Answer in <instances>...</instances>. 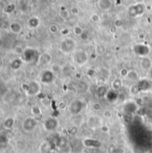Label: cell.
Wrapping results in <instances>:
<instances>
[{"instance_id": "cell-1", "label": "cell", "mask_w": 152, "mask_h": 153, "mask_svg": "<svg viewBox=\"0 0 152 153\" xmlns=\"http://www.w3.org/2000/svg\"><path fill=\"white\" fill-rule=\"evenodd\" d=\"M152 87V82L149 78L141 79L140 81L135 82V84L131 85L130 88V93L131 95H137L141 92L149 91Z\"/></svg>"}, {"instance_id": "cell-2", "label": "cell", "mask_w": 152, "mask_h": 153, "mask_svg": "<svg viewBox=\"0 0 152 153\" xmlns=\"http://www.w3.org/2000/svg\"><path fill=\"white\" fill-rule=\"evenodd\" d=\"M77 48V43L74 39L71 37H65L59 44V50L64 55L72 54Z\"/></svg>"}, {"instance_id": "cell-3", "label": "cell", "mask_w": 152, "mask_h": 153, "mask_svg": "<svg viewBox=\"0 0 152 153\" xmlns=\"http://www.w3.org/2000/svg\"><path fill=\"white\" fill-rule=\"evenodd\" d=\"M22 88L28 96H38L41 92V82L33 80V81H31L28 83H23L22 85Z\"/></svg>"}, {"instance_id": "cell-4", "label": "cell", "mask_w": 152, "mask_h": 153, "mask_svg": "<svg viewBox=\"0 0 152 153\" xmlns=\"http://www.w3.org/2000/svg\"><path fill=\"white\" fill-rule=\"evenodd\" d=\"M72 60L75 65L77 66H84L89 61V55L87 51L83 49H76L72 56Z\"/></svg>"}, {"instance_id": "cell-5", "label": "cell", "mask_w": 152, "mask_h": 153, "mask_svg": "<svg viewBox=\"0 0 152 153\" xmlns=\"http://www.w3.org/2000/svg\"><path fill=\"white\" fill-rule=\"evenodd\" d=\"M145 11H146V5L143 3H137V4L131 5L127 9L128 15L131 18L141 16L145 13Z\"/></svg>"}, {"instance_id": "cell-6", "label": "cell", "mask_w": 152, "mask_h": 153, "mask_svg": "<svg viewBox=\"0 0 152 153\" xmlns=\"http://www.w3.org/2000/svg\"><path fill=\"white\" fill-rule=\"evenodd\" d=\"M40 53L36 49L33 48H26L23 50V53L22 55V59L23 62L26 63H32V62H38V58Z\"/></svg>"}, {"instance_id": "cell-7", "label": "cell", "mask_w": 152, "mask_h": 153, "mask_svg": "<svg viewBox=\"0 0 152 153\" xmlns=\"http://www.w3.org/2000/svg\"><path fill=\"white\" fill-rule=\"evenodd\" d=\"M133 53L139 57H149L151 55V48L144 43H137L133 47Z\"/></svg>"}, {"instance_id": "cell-8", "label": "cell", "mask_w": 152, "mask_h": 153, "mask_svg": "<svg viewBox=\"0 0 152 153\" xmlns=\"http://www.w3.org/2000/svg\"><path fill=\"white\" fill-rule=\"evenodd\" d=\"M38 122L37 117L31 116L23 119V121L22 123V127L25 132H28L29 134V132H32L38 127Z\"/></svg>"}, {"instance_id": "cell-9", "label": "cell", "mask_w": 152, "mask_h": 153, "mask_svg": "<svg viewBox=\"0 0 152 153\" xmlns=\"http://www.w3.org/2000/svg\"><path fill=\"white\" fill-rule=\"evenodd\" d=\"M56 80V74H54L51 69H44L41 71V73L39 74V82H41V84H51L55 82Z\"/></svg>"}, {"instance_id": "cell-10", "label": "cell", "mask_w": 152, "mask_h": 153, "mask_svg": "<svg viewBox=\"0 0 152 153\" xmlns=\"http://www.w3.org/2000/svg\"><path fill=\"white\" fill-rule=\"evenodd\" d=\"M83 107H84V104L82 100H81V99H74V100H72L69 104L68 110L72 116H76V115L81 114V112L83 109Z\"/></svg>"}, {"instance_id": "cell-11", "label": "cell", "mask_w": 152, "mask_h": 153, "mask_svg": "<svg viewBox=\"0 0 152 153\" xmlns=\"http://www.w3.org/2000/svg\"><path fill=\"white\" fill-rule=\"evenodd\" d=\"M43 128L47 132H55L58 128V120L54 116H48L43 121Z\"/></svg>"}, {"instance_id": "cell-12", "label": "cell", "mask_w": 152, "mask_h": 153, "mask_svg": "<svg viewBox=\"0 0 152 153\" xmlns=\"http://www.w3.org/2000/svg\"><path fill=\"white\" fill-rule=\"evenodd\" d=\"M139 109V105L137 101L134 100H128L123 106V111L126 115H133L134 113H137Z\"/></svg>"}, {"instance_id": "cell-13", "label": "cell", "mask_w": 152, "mask_h": 153, "mask_svg": "<svg viewBox=\"0 0 152 153\" xmlns=\"http://www.w3.org/2000/svg\"><path fill=\"white\" fill-rule=\"evenodd\" d=\"M53 60V56L50 52L45 51L39 54L38 58V65H42V66H47L52 64Z\"/></svg>"}, {"instance_id": "cell-14", "label": "cell", "mask_w": 152, "mask_h": 153, "mask_svg": "<svg viewBox=\"0 0 152 153\" xmlns=\"http://www.w3.org/2000/svg\"><path fill=\"white\" fill-rule=\"evenodd\" d=\"M82 145L90 149H100L102 146V142L98 139L94 138H85L82 141Z\"/></svg>"}, {"instance_id": "cell-15", "label": "cell", "mask_w": 152, "mask_h": 153, "mask_svg": "<svg viewBox=\"0 0 152 153\" xmlns=\"http://www.w3.org/2000/svg\"><path fill=\"white\" fill-rule=\"evenodd\" d=\"M87 124L89 127H90L92 129H95L97 127H100V125L102 124V119L97 115L90 116L87 119Z\"/></svg>"}, {"instance_id": "cell-16", "label": "cell", "mask_w": 152, "mask_h": 153, "mask_svg": "<svg viewBox=\"0 0 152 153\" xmlns=\"http://www.w3.org/2000/svg\"><path fill=\"white\" fill-rule=\"evenodd\" d=\"M23 29V27L22 23H19V22H16V21L10 23L9 25H8L9 31L12 32L13 34H15V35H18V34H20V33H22Z\"/></svg>"}, {"instance_id": "cell-17", "label": "cell", "mask_w": 152, "mask_h": 153, "mask_svg": "<svg viewBox=\"0 0 152 153\" xmlns=\"http://www.w3.org/2000/svg\"><path fill=\"white\" fill-rule=\"evenodd\" d=\"M140 66L143 71L148 73L149 69L152 67V59L150 58V57H141L140 60Z\"/></svg>"}, {"instance_id": "cell-18", "label": "cell", "mask_w": 152, "mask_h": 153, "mask_svg": "<svg viewBox=\"0 0 152 153\" xmlns=\"http://www.w3.org/2000/svg\"><path fill=\"white\" fill-rule=\"evenodd\" d=\"M109 88L106 84H100L96 89V96L100 98H104L107 97Z\"/></svg>"}, {"instance_id": "cell-19", "label": "cell", "mask_w": 152, "mask_h": 153, "mask_svg": "<svg viewBox=\"0 0 152 153\" xmlns=\"http://www.w3.org/2000/svg\"><path fill=\"white\" fill-rule=\"evenodd\" d=\"M97 4L98 5V8L104 12L109 11L112 8V6H113L112 0H98Z\"/></svg>"}, {"instance_id": "cell-20", "label": "cell", "mask_w": 152, "mask_h": 153, "mask_svg": "<svg viewBox=\"0 0 152 153\" xmlns=\"http://www.w3.org/2000/svg\"><path fill=\"white\" fill-rule=\"evenodd\" d=\"M53 150H54L53 143L48 141L43 142L39 146V152L40 153H52Z\"/></svg>"}, {"instance_id": "cell-21", "label": "cell", "mask_w": 152, "mask_h": 153, "mask_svg": "<svg viewBox=\"0 0 152 153\" xmlns=\"http://www.w3.org/2000/svg\"><path fill=\"white\" fill-rule=\"evenodd\" d=\"M39 24H40V20H39L38 16H31L27 21V26L31 30L37 29L39 26Z\"/></svg>"}, {"instance_id": "cell-22", "label": "cell", "mask_w": 152, "mask_h": 153, "mask_svg": "<svg viewBox=\"0 0 152 153\" xmlns=\"http://www.w3.org/2000/svg\"><path fill=\"white\" fill-rule=\"evenodd\" d=\"M15 124V117L7 116L4 120V122H3V128L5 130L10 131V130H12L13 128H14Z\"/></svg>"}, {"instance_id": "cell-23", "label": "cell", "mask_w": 152, "mask_h": 153, "mask_svg": "<svg viewBox=\"0 0 152 153\" xmlns=\"http://www.w3.org/2000/svg\"><path fill=\"white\" fill-rule=\"evenodd\" d=\"M23 63L24 62L22 59V57H15L14 59H12V61L10 62V67L13 71H17L22 67Z\"/></svg>"}, {"instance_id": "cell-24", "label": "cell", "mask_w": 152, "mask_h": 153, "mask_svg": "<svg viewBox=\"0 0 152 153\" xmlns=\"http://www.w3.org/2000/svg\"><path fill=\"white\" fill-rule=\"evenodd\" d=\"M126 78L129 81L133 82H137L141 80V76H140V74L135 71V70H128V73H127V75H126Z\"/></svg>"}, {"instance_id": "cell-25", "label": "cell", "mask_w": 152, "mask_h": 153, "mask_svg": "<svg viewBox=\"0 0 152 153\" xmlns=\"http://www.w3.org/2000/svg\"><path fill=\"white\" fill-rule=\"evenodd\" d=\"M95 55L97 57H101V56H104L106 51H107V47L103 44H98L96 47H95Z\"/></svg>"}, {"instance_id": "cell-26", "label": "cell", "mask_w": 152, "mask_h": 153, "mask_svg": "<svg viewBox=\"0 0 152 153\" xmlns=\"http://www.w3.org/2000/svg\"><path fill=\"white\" fill-rule=\"evenodd\" d=\"M30 111H31V116H34V117H38V116H39L42 115V109H41V108L39 107V106H38V105L31 106Z\"/></svg>"}, {"instance_id": "cell-27", "label": "cell", "mask_w": 152, "mask_h": 153, "mask_svg": "<svg viewBox=\"0 0 152 153\" xmlns=\"http://www.w3.org/2000/svg\"><path fill=\"white\" fill-rule=\"evenodd\" d=\"M108 98V101H111V102H113V101H115L116 99L119 98V93L117 90H109L108 92V94H107V97H106Z\"/></svg>"}, {"instance_id": "cell-28", "label": "cell", "mask_w": 152, "mask_h": 153, "mask_svg": "<svg viewBox=\"0 0 152 153\" xmlns=\"http://www.w3.org/2000/svg\"><path fill=\"white\" fill-rule=\"evenodd\" d=\"M123 86V82H122V80L120 78H115L113 82H111V88L112 90H119Z\"/></svg>"}, {"instance_id": "cell-29", "label": "cell", "mask_w": 152, "mask_h": 153, "mask_svg": "<svg viewBox=\"0 0 152 153\" xmlns=\"http://www.w3.org/2000/svg\"><path fill=\"white\" fill-rule=\"evenodd\" d=\"M50 69L51 71L54 73V74H59V73H62V70H63V67L60 65H58L56 63H53L50 65Z\"/></svg>"}, {"instance_id": "cell-30", "label": "cell", "mask_w": 152, "mask_h": 153, "mask_svg": "<svg viewBox=\"0 0 152 153\" xmlns=\"http://www.w3.org/2000/svg\"><path fill=\"white\" fill-rule=\"evenodd\" d=\"M91 110L95 112V113H98V112H100L102 110V105L100 102H98V101H95L91 104Z\"/></svg>"}, {"instance_id": "cell-31", "label": "cell", "mask_w": 152, "mask_h": 153, "mask_svg": "<svg viewBox=\"0 0 152 153\" xmlns=\"http://www.w3.org/2000/svg\"><path fill=\"white\" fill-rule=\"evenodd\" d=\"M8 92V88L6 84L3 82H0V98L4 97Z\"/></svg>"}, {"instance_id": "cell-32", "label": "cell", "mask_w": 152, "mask_h": 153, "mask_svg": "<svg viewBox=\"0 0 152 153\" xmlns=\"http://www.w3.org/2000/svg\"><path fill=\"white\" fill-rule=\"evenodd\" d=\"M72 32H74V34L75 36L81 37V35L84 32V31L80 25H75V26H74V28H72Z\"/></svg>"}, {"instance_id": "cell-33", "label": "cell", "mask_w": 152, "mask_h": 153, "mask_svg": "<svg viewBox=\"0 0 152 153\" xmlns=\"http://www.w3.org/2000/svg\"><path fill=\"white\" fill-rule=\"evenodd\" d=\"M16 147L20 150H24L26 148H27V144H26V142L24 141H23V140H18L16 142Z\"/></svg>"}, {"instance_id": "cell-34", "label": "cell", "mask_w": 152, "mask_h": 153, "mask_svg": "<svg viewBox=\"0 0 152 153\" xmlns=\"http://www.w3.org/2000/svg\"><path fill=\"white\" fill-rule=\"evenodd\" d=\"M48 31L51 33V34H56V33H57L59 31V27L58 25L55 24V23H52L49 25L48 27Z\"/></svg>"}, {"instance_id": "cell-35", "label": "cell", "mask_w": 152, "mask_h": 153, "mask_svg": "<svg viewBox=\"0 0 152 153\" xmlns=\"http://www.w3.org/2000/svg\"><path fill=\"white\" fill-rule=\"evenodd\" d=\"M68 106L69 105H67V103L65 102L64 100H60L57 103V108L59 110H61V111H64L66 108H68Z\"/></svg>"}, {"instance_id": "cell-36", "label": "cell", "mask_w": 152, "mask_h": 153, "mask_svg": "<svg viewBox=\"0 0 152 153\" xmlns=\"http://www.w3.org/2000/svg\"><path fill=\"white\" fill-rule=\"evenodd\" d=\"M70 14H71V13L67 9H65V8H64V9H62L60 11V16L63 19H68L70 17Z\"/></svg>"}, {"instance_id": "cell-37", "label": "cell", "mask_w": 152, "mask_h": 153, "mask_svg": "<svg viewBox=\"0 0 152 153\" xmlns=\"http://www.w3.org/2000/svg\"><path fill=\"white\" fill-rule=\"evenodd\" d=\"M102 116L106 119H111L112 116H113V114H112V112L110 110L106 109L102 112Z\"/></svg>"}, {"instance_id": "cell-38", "label": "cell", "mask_w": 152, "mask_h": 153, "mask_svg": "<svg viewBox=\"0 0 152 153\" xmlns=\"http://www.w3.org/2000/svg\"><path fill=\"white\" fill-rule=\"evenodd\" d=\"M90 21L92 23H98L100 21V15H97V14H93V15H91V16H90Z\"/></svg>"}, {"instance_id": "cell-39", "label": "cell", "mask_w": 152, "mask_h": 153, "mask_svg": "<svg viewBox=\"0 0 152 153\" xmlns=\"http://www.w3.org/2000/svg\"><path fill=\"white\" fill-rule=\"evenodd\" d=\"M70 13L72 15H78L79 14H80V9H79L77 6H72L70 10Z\"/></svg>"}, {"instance_id": "cell-40", "label": "cell", "mask_w": 152, "mask_h": 153, "mask_svg": "<svg viewBox=\"0 0 152 153\" xmlns=\"http://www.w3.org/2000/svg\"><path fill=\"white\" fill-rule=\"evenodd\" d=\"M100 128L103 134H108L109 132V127L108 124H101Z\"/></svg>"}, {"instance_id": "cell-41", "label": "cell", "mask_w": 152, "mask_h": 153, "mask_svg": "<svg viewBox=\"0 0 152 153\" xmlns=\"http://www.w3.org/2000/svg\"><path fill=\"white\" fill-rule=\"evenodd\" d=\"M114 24H115V27L120 28V27H122V26L123 25V22L122 21L121 19H116L115 21V23H114Z\"/></svg>"}, {"instance_id": "cell-42", "label": "cell", "mask_w": 152, "mask_h": 153, "mask_svg": "<svg viewBox=\"0 0 152 153\" xmlns=\"http://www.w3.org/2000/svg\"><path fill=\"white\" fill-rule=\"evenodd\" d=\"M15 53L17 55H23V50H24V49H23L21 46H17L16 48L15 49Z\"/></svg>"}, {"instance_id": "cell-43", "label": "cell", "mask_w": 152, "mask_h": 153, "mask_svg": "<svg viewBox=\"0 0 152 153\" xmlns=\"http://www.w3.org/2000/svg\"><path fill=\"white\" fill-rule=\"evenodd\" d=\"M127 73H128V69H125V68L121 69L120 70V75H121V77L125 78V77H126V75H127Z\"/></svg>"}, {"instance_id": "cell-44", "label": "cell", "mask_w": 152, "mask_h": 153, "mask_svg": "<svg viewBox=\"0 0 152 153\" xmlns=\"http://www.w3.org/2000/svg\"><path fill=\"white\" fill-rule=\"evenodd\" d=\"M116 146L115 145V144H110L109 146H108V152L109 153H113L115 150H116Z\"/></svg>"}, {"instance_id": "cell-45", "label": "cell", "mask_w": 152, "mask_h": 153, "mask_svg": "<svg viewBox=\"0 0 152 153\" xmlns=\"http://www.w3.org/2000/svg\"><path fill=\"white\" fill-rule=\"evenodd\" d=\"M81 39H82V41H87V39H88V38H89V36H88V34H87V33H86L85 31L82 33V34L81 35Z\"/></svg>"}, {"instance_id": "cell-46", "label": "cell", "mask_w": 152, "mask_h": 153, "mask_svg": "<svg viewBox=\"0 0 152 153\" xmlns=\"http://www.w3.org/2000/svg\"><path fill=\"white\" fill-rule=\"evenodd\" d=\"M148 78L152 82V67L149 69V71L148 72Z\"/></svg>"}, {"instance_id": "cell-47", "label": "cell", "mask_w": 152, "mask_h": 153, "mask_svg": "<svg viewBox=\"0 0 152 153\" xmlns=\"http://www.w3.org/2000/svg\"><path fill=\"white\" fill-rule=\"evenodd\" d=\"M61 33L63 35H66V34H68V33H69V30L68 29H63L61 31Z\"/></svg>"}, {"instance_id": "cell-48", "label": "cell", "mask_w": 152, "mask_h": 153, "mask_svg": "<svg viewBox=\"0 0 152 153\" xmlns=\"http://www.w3.org/2000/svg\"><path fill=\"white\" fill-rule=\"evenodd\" d=\"M113 153H123V150L120 148H116V150Z\"/></svg>"}, {"instance_id": "cell-49", "label": "cell", "mask_w": 152, "mask_h": 153, "mask_svg": "<svg viewBox=\"0 0 152 153\" xmlns=\"http://www.w3.org/2000/svg\"><path fill=\"white\" fill-rule=\"evenodd\" d=\"M2 37H3V34H2V32L0 31V41H1V39H2Z\"/></svg>"}, {"instance_id": "cell-50", "label": "cell", "mask_w": 152, "mask_h": 153, "mask_svg": "<svg viewBox=\"0 0 152 153\" xmlns=\"http://www.w3.org/2000/svg\"><path fill=\"white\" fill-rule=\"evenodd\" d=\"M140 153H149V152H148V151H141Z\"/></svg>"}, {"instance_id": "cell-51", "label": "cell", "mask_w": 152, "mask_h": 153, "mask_svg": "<svg viewBox=\"0 0 152 153\" xmlns=\"http://www.w3.org/2000/svg\"><path fill=\"white\" fill-rule=\"evenodd\" d=\"M149 92H150V94L152 95V87H151V89H150V90H149Z\"/></svg>"}, {"instance_id": "cell-52", "label": "cell", "mask_w": 152, "mask_h": 153, "mask_svg": "<svg viewBox=\"0 0 152 153\" xmlns=\"http://www.w3.org/2000/svg\"><path fill=\"white\" fill-rule=\"evenodd\" d=\"M150 31H151V32H152V23H151V25H150Z\"/></svg>"}, {"instance_id": "cell-53", "label": "cell", "mask_w": 152, "mask_h": 153, "mask_svg": "<svg viewBox=\"0 0 152 153\" xmlns=\"http://www.w3.org/2000/svg\"><path fill=\"white\" fill-rule=\"evenodd\" d=\"M150 102H151V106H152V98H151V100H150Z\"/></svg>"}]
</instances>
